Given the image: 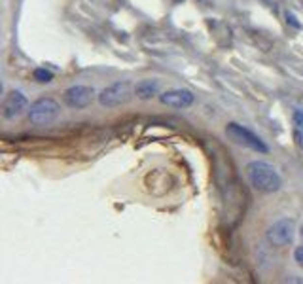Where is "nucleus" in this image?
<instances>
[{
    "label": "nucleus",
    "instance_id": "nucleus-7",
    "mask_svg": "<svg viewBox=\"0 0 303 284\" xmlns=\"http://www.w3.org/2000/svg\"><path fill=\"white\" fill-rule=\"evenodd\" d=\"M27 106H29V100L21 91H10L2 102V114H4V118L13 120V118L21 116L27 110Z\"/></svg>",
    "mask_w": 303,
    "mask_h": 284
},
{
    "label": "nucleus",
    "instance_id": "nucleus-6",
    "mask_svg": "<svg viewBox=\"0 0 303 284\" xmlns=\"http://www.w3.org/2000/svg\"><path fill=\"white\" fill-rule=\"evenodd\" d=\"M93 97H95V91L89 86H72L68 87L63 95L65 104L70 106V108H76V110H82L85 106H89Z\"/></svg>",
    "mask_w": 303,
    "mask_h": 284
},
{
    "label": "nucleus",
    "instance_id": "nucleus-3",
    "mask_svg": "<svg viewBox=\"0 0 303 284\" xmlns=\"http://www.w3.org/2000/svg\"><path fill=\"white\" fill-rule=\"evenodd\" d=\"M131 97H133V86L129 82H116L99 93V104L104 108H116L129 102Z\"/></svg>",
    "mask_w": 303,
    "mask_h": 284
},
{
    "label": "nucleus",
    "instance_id": "nucleus-12",
    "mask_svg": "<svg viewBox=\"0 0 303 284\" xmlns=\"http://www.w3.org/2000/svg\"><path fill=\"white\" fill-rule=\"evenodd\" d=\"M294 259H296V263L303 267V247H298L294 250Z\"/></svg>",
    "mask_w": 303,
    "mask_h": 284
},
{
    "label": "nucleus",
    "instance_id": "nucleus-5",
    "mask_svg": "<svg viewBox=\"0 0 303 284\" xmlns=\"http://www.w3.org/2000/svg\"><path fill=\"white\" fill-rule=\"evenodd\" d=\"M294 235H296V225L292 220L284 218V220L275 222L267 229V241L273 247H286L294 241Z\"/></svg>",
    "mask_w": 303,
    "mask_h": 284
},
{
    "label": "nucleus",
    "instance_id": "nucleus-13",
    "mask_svg": "<svg viewBox=\"0 0 303 284\" xmlns=\"http://www.w3.org/2000/svg\"><path fill=\"white\" fill-rule=\"evenodd\" d=\"M286 19H288V21H290V23H292V25H294V27H300V23L296 21V17H294L292 13H286Z\"/></svg>",
    "mask_w": 303,
    "mask_h": 284
},
{
    "label": "nucleus",
    "instance_id": "nucleus-8",
    "mask_svg": "<svg viewBox=\"0 0 303 284\" xmlns=\"http://www.w3.org/2000/svg\"><path fill=\"white\" fill-rule=\"evenodd\" d=\"M159 100L172 108H188L195 100V95L188 89H169L159 95Z\"/></svg>",
    "mask_w": 303,
    "mask_h": 284
},
{
    "label": "nucleus",
    "instance_id": "nucleus-10",
    "mask_svg": "<svg viewBox=\"0 0 303 284\" xmlns=\"http://www.w3.org/2000/svg\"><path fill=\"white\" fill-rule=\"evenodd\" d=\"M294 125H296V138L300 140V144L303 146V114L296 112L294 114Z\"/></svg>",
    "mask_w": 303,
    "mask_h": 284
},
{
    "label": "nucleus",
    "instance_id": "nucleus-2",
    "mask_svg": "<svg viewBox=\"0 0 303 284\" xmlns=\"http://www.w3.org/2000/svg\"><path fill=\"white\" fill-rule=\"evenodd\" d=\"M61 114V104L51 97L38 99L36 102L31 104L29 108V120L34 125H48L55 122Z\"/></svg>",
    "mask_w": 303,
    "mask_h": 284
},
{
    "label": "nucleus",
    "instance_id": "nucleus-9",
    "mask_svg": "<svg viewBox=\"0 0 303 284\" xmlns=\"http://www.w3.org/2000/svg\"><path fill=\"white\" fill-rule=\"evenodd\" d=\"M135 95L140 100H148L159 95V82L158 80H142L135 87Z\"/></svg>",
    "mask_w": 303,
    "mask_h": 284
},
{
    "label": "nucleus",
    "instance_id": "nucleus-1",
    "mask_svg": "<svg viewBox=\"0 0 303 284\" xmlns=\"http://www.w3.org/2000/svg\"><path fill=\"white\" fill-rule=\"evenodd\" d=\"M246 176H248V182L250 186L258 189V191H264V193H273L277 191L282 184L279 173L275 171L273 165H269L266 161H252L246 165Z\"/></svg>",
    "mask_w": 303,
    "mask_h": 284
},
{
    "label": "nucleus",
    "instance_id": "nucleus-11",
    "mask_svg": "<svg viewBox=\"0 0 303 284\" xmlns=\"http://www.w3.org/2000/svg\"><path fill=\"white\" fill-rule=\"evenodd\" d=\"M34 80L40 82V84H48V82L53 80V74L49 70H46V68H36L34 70Z\"/></svg>",
    "mask_w": 303,
    "mask_h": 284
},
{
    "label": "nucleus",
    "instance_id": "nucleus-4",
    "mask_svg": "<svg viewBox=\"0 0 303 284\" xmlns=\"http://www.w3.org/2000/svg\"><path fill=\"white\" fill-rule=\"evenodd\" d=\"M226 135L230 136L233 142L241 144L244 148H250L254 152H260V154H266L267 146L264 144V140L260 136H256L252 131H248L246 127H242L239 124H228L226 125Z\"/></svg>",
    "mask_w": 303,
    "mask_h": 284
}]
</instances>
